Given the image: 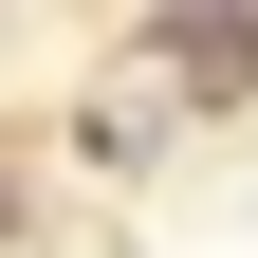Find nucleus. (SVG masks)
<instances>
[{"instance_id":"nucleus-1","label":"nucleus","mask_w":258,"mask_h":258,"mask_svg":"<svg viewBox=\"0 0 258 258\" xmlns=\"http://www.w3.org/2000/svg\"><path fill=\"white\" fill-rule=\"evenodd\" d=\"M148 55H166L184 111H221V92H258V0H166V37H148Z\"/></svg>"}]
</instances>
